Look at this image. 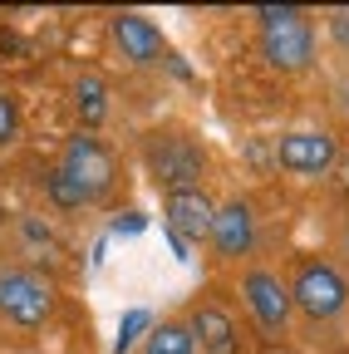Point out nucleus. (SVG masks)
<instances>
[{
	"instance_id": "obj_1",
	"label": "nucleus",
	"mask_w": 349,
	"mask_h": 354,
	"mask_svg": "<svg viewBox=\"0 0 349 354\" xmlns=\"http://www.w3.org/2000/svg\"><path fill=\"white\" fill-rule=\"evenodd\" d=\"M256 39H261L266 64L281 74H300L315 59V25L295 6H261L256 10Z\"/></svg>"
},
{
	"instance_id": "obj_2",
	"label": "nucleus",
	"mask_w": 349,
	"mask_h": 354,
	"mask_svg": "<svg viewBox=\"0 0 349 354\" xmlns=\"http://www.w3.org/2000/svg\"><path fill=\"white\" fill-rule=\"evenodd\" d=\"M143 158H148V177L162 187V197L167 192H192L207 177V153L192 138H182V133H158V138H148Z\"/></svg>"
},
{
	"instance_id": "obj_3",
	"label": "nucleus",
	"mask_w": 349,
	"mask_h": 354,
	"mask_svg": "<svg viewBox=\"0 0 349 354\" xmlns=\"http://www.w3.org/2000/svg\"><path fill=\"white\" fill-rule=\"evenodd\" d=\"M0 315L20 330H39L55 315V286L25 266H0Z\"/></svg>"
},
{
	"instance_id": "obj_4",
	"label": "nucleus",
	"mask_w": 349,
	"mask_h": 354,
	"mask_svg": "<svg viewBox=\"0 0 349 354\" xmlns=\"http://www.w3.org/2000/svg\"><path fill=\"white\" fill-rule=\"evenodd\" d=\"M290 305L300 310L305 320H334L339 310L349 305V286H344V276L334 271L330 261H305L300 271H295V281H290Z\"/></svg>"
},
{
	"instance_id": "obj_5",
	"label": "nucleus",
	"mask_w": 349,
	"mask_h": 354,
	"mask_svg": "<svg viewBox=\"0 0 349 354\" xmlns=\"http://www.w3.org/2000/svg\"><path fill=\"white\" fill-rule=\"evenodd\" d=\"M276 162L295 177H325L339 162V143L325 128H295V133H281L276 138Z\"/></svg>"
},
{
	"instance_id": "obj_6",
	"label": "nucleus",
	"mask_w": 349,
	"mask_h": 354,
	"mask_svg": "<svg viewBox=\"0 0 349 354\" xmlns=\"http://www.w3.org/2000/svg\"><path fill=\"white\" fill-rule=\"evenodd\" d=\"M59 167L84 187V197H89V202L109 197V187H113V153L94 138V133H74V138L64 143Z\"/></svg>"
},
{
	"instance_id": "obj_7",
	"label": "nucleus",
	"mask_w": 349,
	"mask_h": 354,
	"mask_svg": "<svg viewBox=\"0 0 349 354\" xmlns=\"http://www.w3.org/2000/svg\"><path fill=\"white\" fill-rule=\"evenodd\" d=\"M241 295L251 305V315L261 320V330L281 335L290 325V286H281V276H271V271L256 266V271H246V281H241Z\"/></svg>"
},
{
	"instance_id": "obj_8",
	"label": "nucleus",
	"mask_w": 349,
	"mask_h": 354,
	"mask_svg": "<svg viewBox=\"0 0 349 354\" xmlns=\"http://www.w3.org/2000/svg\"><path fill=\"white\" fill-rule=\"evenodd\" d=\"M109 30H113V44L123 50V59L128 64H138V69H148V64H158L162 59V30L148 20V15H138V10H118L113 20H109Z\"/></svg>"
},
{
	"instance_id": "obj_9",
	"label": "nucleus",
	"mask_w": 349,
	"mask_h": 354,
	"mask_svg": "<svg viewBox=\"0 0 349 354\" xmlns=\"http://www.w3.org/2000/svg\"><path fill=\"white\" fill-rule=\"evenodd\" d=\"M207 241L216 246V256H227V261L251 256V246H256V212H251V202L236 197V202H227V207H216Z\"/></svg>"
},
{
	"instance_id": "obj_10",
	"label": "nucleus",
	"mask_w": 349,
	"mask_h": 354,
	"mask_svg": "<svg viewBox=\"0 0 349 354\" xmlns=\"http://www.w3.org/2000/svg\"><path fill=\"white\" fill-rule=\"evenodd\" d=\"M162 216H167V227L172 232H182V236H211V216H216V202L192 187V192H167L162 197Z\"/></svg>"
},
{
	"instance_id": "obj_11",
	"label": "nucleus",
	"mask_w": 349,
	"mask_h": 354,
	"mask_svg": "<svg viewBox=\"0 0 349 354\" xmlns=\"http://www.w3.org/2000/svg\"><path fill=\"white\" fill-rule=\"evenodd\" d=\"M192 344H202V354H236L241 349V335H236V320L227 315L222 305H197L192 310Z\"/></svg>"
},
{
	"instance_id": "obj_12",
	"label": "nucleus",
	"mask_w": 349,
	"mask_h": 354,
	"mask_svg": "<svg viewBox=\"0 0 349 354\" xmlns=\"http://www.w3.org/2000/svg\"><path fill=\"white\" fill-rule=\"evenodd\" d=\"M74 113H79L84 133H94L109 118V84L99 74H79L74 79Z\"/></svg>"
},
{
	"instance_id": "obj_13",
	"label": "nucleus",
	"mask_w": 349,
	"mask_h": 354,
	"mask_svg": "<svg viewBox=\"0 0 349 354\" xmlns=\"http://www.w3.org/2000/svg\"><path fill=\"white\" fill-rule=\"evenodd\" d=\"M143 354H197V344H192V330H187V325L162 320V325H153Z\"/></svg>"
},
{
	"instance_id": "obj_14",
	"label": "nucleus",
	"mask_w": 349,
	"mask_h": 354,
	"mask_svg": "<svg viewBox=\"0 0 349 354\" xmlns=\"http://www.w3.org/2000/svg\"><path fill=\"white\" fill-rule=\"evenodd\" d=\"M45 192H50V202H55V207H64V212H74V207H89L84 187L74 183V177H69L64 167H50V172H45Z\"/></svg>"
},
{
	"instance_id": "obj_15",
	"label": "nucleus",
	"mask_w": 349,
	"mask_h": 354,
	"mask_svg": "<svg viewBox=\"0 0 349 354\" xmlns=\"http://www.w3.org/2000/svg\"><path fill=\"white\" fill-rule=\"evenodd\" d=\"M20 138V104L10 94H0V148Z\"/></svg>"
},
{
	"instance_id": "obj_16",
	"label": "nucleus",
	"mask_w": 349,
	"mask_h": 354,
	"mask_svg": "<svg viewBox=\"0 0 349 354\" xmlns=\"http://www.w3.org/2000/svg\"><path fill=\"white\" fill-rule=\"evenodd\" d=\"M330 39L339 44V50H349V10H334L330 15Z\"/></svg>"
},
{
	"instance_id": "obj_17",
	"label": "nucleus",
	"mask_w": 349,
	"mask_h": 354,
	"mask_svg": "<svg viewBox=\"0 0 349 354\" xmlns=\"http://www.w3.org/2000/svg\"><path fill=\"white\" fill-rule=\"evenodd\" d=\"M344 192H349V158H344Z\"/></svg>"
}]
</instances>
